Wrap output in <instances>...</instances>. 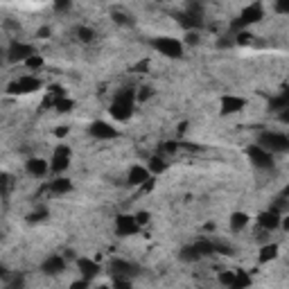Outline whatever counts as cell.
I'll return each instance as SVG.
<instances>
[{"instance_id": "obj_11", "label": "cell", "mask_w": 289, "mask_h": 289, "mask_svg": "<svg viewBox=\"0 0 289 289\" xmlns=\"http://www.w3.org/2000/svg\"><path fill=\"white\" fill-rule=\"evenodd\" d=\"M149 167L147 165H133L131 170H129V183H133V185H140V183H145V181H149Z\"/></svg>"}, {"instance_id": "obj_17", "label": "cell", "mask_w": 289, "mask_h": 289, "mask_svg": "<svg viewBox=\"0 0 289 289\" xmlns=\"http://www.w3.org/2000/svg\"><path fill=\"white\" fill-rule=\"evenodd\" d=\"M77 36H79V41L90 43L95 34H93V29H90V27H77Z\"/></svg>"}, {"instance_id": "obj_10", "label": "cell", "mask_w": 289, "mask_h": 289, "mask_svg": "<svg viewBox=\"0 0 289 289\" xmlns=\"http://www.w3.org/2000/svg\"><path fill=\"white\" fill-rule=\"evenodd\" d=\"M68 163H70V149H66V147L54 149V156H52V170H54V172H63V170L68 167Z\"/></svg>"}, {"instance_id": "obj_9", "label": "cell", "mask_w": 289, "mask_h": 289, "mask_svg": "<svg viewBox=\"0 0 289 289\" xmlns=\"http://www.w3.org/2000/svg\"><path fill=\"white\" fill-rule=\"evenodd\" d=\"M88 131H90V136L100 138V140H109V138L115 136V129L111 127L109 122H93Z\"/></svg>"}, {"instance_id": "obj_4", "label": "cell", "mask_w": 289, "mask_h": 289, "mask_svg": "<svg viewBox=\"0 0 289 289\" xmlns=\"http://www.w3.org/2000/svg\"><path fill=\"white\" fill-rule=\"evenodd\" d=\"M154 45H156L165 57H181V54H183V43L172 38V36L158 38V41H154Z\"/></svg>"}, {"instance_id": "obj_1", "label": "cell", "mask_w": 289, "mask_h": 289, "mask_svg": "<svg viewBox=\"0 0 289 289\" xmlns=\"http://www.w3.org/2000/svg\"><path fill=\"white\" fill-rule=\"evenodd\" d=\"M131 109H133V90H129V93L122 90L111 104V115L118 120H127L131 115Z\"/></svg>"}, {"instance_id": "obj_18", "label": "cell", "mask_w": 289, "mask_h": 289, "mask_svg": "<svg viewBox=\"0 0 289 289\" xmlns=\"http://www.w3.org/2000/svg\"><path fill=\"white\" fill-rule=\"evenodd\" d=\"M147 167H149V172H154V174H158V172H163V170H165V163H163L161 158H152V161L147 163Z\"/></svg>"}, {"instance_id": "obj_7", "label": "cell", "mask_w": 289, "mask_h": 289, "mask_svg": "<svg viewBox=\"0 0 289 289\" xmlns=\"http://www.w3.org/2000/svg\"><path fill=\"white\" fill-rule=\"evenodd\" d=\"M25 170H27V174L34 176V179H43L50 167H47V163L43 161V158H29V161L25 163Z\"/></svg>"}, {"instance_id": "obj_23", "label": "cell", "mask_w": 289, "mask_h": 289, "mask_svg": "<svg viewBox=\"0 0 289 289\" xmlns=\"http://www.w3.org/2000/svg\"><path fill=\"white\" fill-rule=\"evenodd\" d=\"M158 2H163V0H158Z\"/></svg>"}, {"instance_id": "obj_15", "label": "cell", "mask_w": 289, "mask_h": 289, "mask_svg": "<svg viewBox=\"0 0 289 289\" xmlns=\"http://www.w3.org/2000/svg\"><path fill=\"white\" fill-rule=\"evenodd\" d=\"M247 224H249V215L247 213H235L231 217V228H233V231H242Z\"/></svg>"}, {"instance_id": "obj_19", "label": "cell", "mask_w": 289, "mask_h": 289, "mask_svg": "<svg viewBox=\"0 0 289 289\" xmlns=\"http://www.w3.org/2000/svg\"><path fill=\"white\" fill-rule=\"evenodd\" d=\"M72 7V0H54V9L57 11H66Z\"/></svg>"}, {"instance_id": "obj_22", "label": "cell", "mask_w": 289, "mask_h": 289, "mask_svg": "<svg viewBox=\"0 0 289 289\" xmlns=\"http://www.w3.org/2000/svg\"><path fill=\"white\" fill-rule=\"evenodd\" d=\"M285 197H287V199H289V185H287V190H285Z\"/></svg>"}, {"instance_id": "obj_3", "label": "cell", "mask_w": 289, "mask_h": 289, "mask_svg": "<svg viewBox=\"0 0 289 289\" xmlns=\"http://www.w3.org/2000/svg\"><path fill=\"white\" fill-rule=\"evenodd\" d=\"M249 156H251L253 165L260 167V170H269V167L274 165V154H271L269 149H265L262 145H253V147L249 149Z\"/></svg>"}, {"instance_id": "obj_12", "label": "cell", "mask_w": 289, "mask_h": 289, "mask_svg": "<svg viewBox=\"0 0 289 289\" xmlns=\"http://www.w3.org/2000/svg\"><path fill=\"white\" fill-rule=\"evenodd\" d=\"M244 109V100L242 97H235V95H226L222 100V111L224 113H237V111Z\"/></svg>"}, {"instance_id": "obj_16", "label": "cell", "mask_w": 289, "mask_h": 289, "mask_svg": "<svg viewBox=\"0 0 289 289\" xmlns=\"http://www.w3.org/2000/svg\"><path fill=\"white\" fill-rule=\"evenodd\" d=\"M276 256H278V244H267L260 251V262H269V260H274Z\"/></svg>"}, {"instance_id": "obj_8", "label": "cell", "mask_w": 289, "mask_h": 289, "mask_svg": "<svg viewBox=\"0 0 289 289\" xmlns=\"http://www.w3.org/2000/svg\"><path fill=\"white\" fill-rule=\"evenodd\" d=\"M63 269H66V260H63L61 256H50L41 267V271H43V274H47V276L61 274Z\"/></svg>"}, {"instance_id": "obj_20", "label": "cell", "mask_w": 289, "mask_h": 289, "mask_svg": "<svg viewBox=\"0 0 289 289\" xmlns=\"http://www.w3.org/2000/svg\"><path fill=\"white\" fill-rule=\"evenodd\" d=\"M276 11L278 14H289V0H276Z\"/></svg>"}, {"instance_id": "obj_13", "label": "cell", "mask_w": 289, "mask_h": 289, "mask_svg": "<svg viewBox=\"0 0 289 289\" xmlns=\"http://www.w3.org/2000/svg\"><path fill=\"white\" fill-rule=\"evenodd\" d=\"M77 269H79V274L84 276V278H93V276L100 271V267L95 265L93 260H88V258H81V260L77 262Z\"/></svg>"}, {"instance_id": "obj_14", "label": "cell", "mask_w": 289, "mask_h": 289, "mask_svg": "<svg viewBox=\"0 0 289 289\" xmlns=\"http://www.w3.org/2000/svg\"><path fill=\"white\" fill-rule=\"evenodd\" d=\"M50 190H52L54 195H66V192H70L72 190V183L68 179H57L50 183Z\"/></svg>"}, {"instance_id": "obj_2", "label": "cell", "mask_w": 289, "mask_h": 289, "mask_svg": "<svg viewBox=\"0 0 289 289\" xmlns=\"http://www.w3.org/2000/svg\"><path fill=\"white\" fill-rule=\"evenodd\" d=\"M260 145L265 149H269L271 154H278V152H287L289 149V138L283 136V133H265L260 138Z\"/></svg>"}, {"instance_id": "obj_6", "label": "cell", "mask_w": 289, "mask_h": 289, "mask_svg": "<svg viewBox=\"0 0 289 289\" xmlns=\"http://www.w3.org/2000/svg\"><path fill=\"white\" fill-rule=\"evenodd\" d=\"M115 228H118L120 235H133V233L140 228V224H138V219L131 217V215H120L118 222H115Z\"/></svg>"}, {"instance_id": "obj_5", "label": "cell", "mask_w": 289, "mask_h": 289, "mask_svg": "<svg viewBox=\"0 0 289 289\" xmlns=\"http://www.w3.org/2000/svg\"><path fill=\"white\" fill-rule=\"evenodd\" d=\"M280 222H283V217H280L278 208L274 210H267V213H262L260 217H258V224H260L262 231H276V228H280Z\"/></svg>"}, {"instance_id": "obj_21", "label": "cell", "mask_w": 289, "mask_h": 289, "mask_svg": "<svg viewBox=\"0 0 289 289\" xmlns=\"http://www.w3.org/2000/svg\"><path fill=\"white\" fill-rule=\"evenodd\" d=\"M280 226H283L285 231L289 233V215H285V217H283V222H280Z\"/></svg>"}]
</instances>
